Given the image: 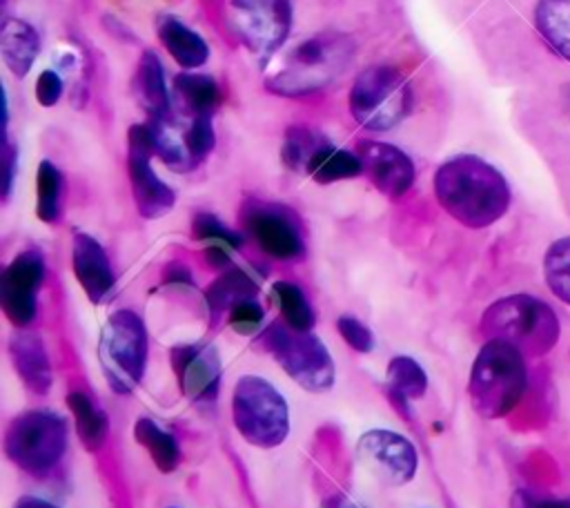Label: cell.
Returning <instances> with one entry per match:
<instances>
[{
	"mask_svg": "<svg viewBox=\"0 0 570 508\" xmlns=\"http://www.w3.org/2000/svg\"><path fill=\"white\" fill-rule=\"evenodd\" d=\"M434 192L441 207L468 227H488L510 207L503 174L472 154L445 160L434 176Z\"/></svg>",
	"mask_w": 570,
	"mask_h": 508,
	"instance_id": "obj_1",
	"label": "cell"
},
{
	"mask_svg": "<svg viewBox=\"0 0 570 508\" xmlns=\"http://www.w3.org/2000/svg\"><path fill=\"white\" fill-rule=\"evenodd\" d=\"M528 388V370L523 352L514 345L488 339L474 359L468 394L472 408L485 419L505 417Z\"/></svg>",
	"mask_w": 570,
	"mask_h": 508,
	"instance_id": "obj_2",
	"label": "cell"
},
{
	"mask_svg": "<svg viewBox=\"0 0 570 508\" xmlns=\"http://www.w3.org/2000/svg\"><path fill=\"white\" fill-rule=\"evenodd\" d=\"M481 332L499 339L528 356L548 354L559 339V319L554 310L530 294H512L494 301L483 319Z\"/></svg>",
	"mask_w": 570,
	"mask_h": 508,
	"instance_id": "obj_3",
	"label": "cell"
},
{
	"mask_svg": "<svg viewBox=\"0 0 570 508\" xmlns=\"http://www.w3.org/2000/svg\"><path fill=\"white\" fill-rule=\"evenodd\" d=\"M350 53V40L336 36L309 38L285 56L283 67L269 78V89L285 96L316 91L343 71Z\"/></svg>",
	"mask_w": 570,
	"mask_h": 508,
	"instance_id": "obj_4",
	"label": "cell"
},
{
	"mask_svg": "<svg viewBox=\"0 0 570 508\" xmlns=\"http://www.w3.org/2000/svg\"><path fill=\"white\" fill-rule=\"evenodd\" d=\"M98 356L114 392L127 394L138 385L147 359V330L136 312L118 310L107 319Z\"/></svg>",
	"mask_w": 570,
	"mask_h": 508,
	"instance_id": "obj_5",
	"label": "cell"
},
{
	"mask_svg": "<svg viewBox=\"0 0 570 508\" xmlns=\"http://www.w3.org/2000/svg\"><path fill=\"white\" fill-rule=\"evenodd\" d=\"M410 102L407 80L387 65L363 69L350 89L352 116L374 131L396 127L407 116Z\"/></svg>",
	"mask_w": 570,
	"mask_h": 508,
	"instance_id": "obj_6",
	"label": "cell"
},
{
	"mask_svg": "<svg viewBox=\"0 0 570 508\" xmlns=\"http://www.w3.org/2000/svg\"><path fill=\"white\" fill-rule=\"evenodd\" d=\"M265 350L305 390L325 392L334 383V363L321 339L309 330H294L287 323H272L263 332Z\"/></svg>",
	"mask_w": 570,
	"mask_h": 508,
	"instance_id": "obj_7",
	"label": "cell"
},
{
	"mask_svg": "<svg viewBox=\"0 0 570 508\" xmlns=\"http://www.w3.org/2000/svg\"><path fill=\"white\" fill-rule=\"evenodd\" d=\"M234 423L254 446L274 448L289 432V412L281 392L261 377H243L234 388Z\"/></svg>",
	"mask_w": 570,
	"mask_h": 508,
	"instance_id": "obj_8",
	"label": "cell"
},
{
	"mask_svg": "<svg viewBox=\"0 0 570 508\" xmlns=\"http://www.w3.org/2000/svg\"><path fill=\"white\" fill-rule=\"evenodd\" d=\"M67 448V423L60 414L31 410L16 417L4 437L7 457L31 475L51 470Z\"/></svg>",
	"mask_w": 570,
	"mask_h": 508,
	"instance_id": "obj_9",
	"label": "cell"
},
{
	"mask_svg": "<svg viewBox=\"0 0 570 508\" xmlns=\"http://www.w3.org/2000/svg\"><path fill=\"white\" fill-rule=\"evenodd\" d=\"M151 154H156L151 125H134L129 129V180L136 207L147 218H160L174 207V192L163 183L149 165Z\"/></svg>",
	"mask_w": 570,
	"mask_h": 508,
	"instance_id": "obj_10",
	"label": "cell"
},
{
	"mask_svg": "<svg viewBox=\"0 0 570 508\" xmlns=\"http://www.w3.org/2000/svg\"><path fill=\"white\" fill-rule=\"evenodd\" d=\"M232 7L238 33L252 51L269 56L283 45L292 22L289 0H232Z\"/></svg>",
	"mask_w": 570,
	"mask_h": 508,
	"instance_id": "obj_11",
	"label": "cell"
},
{
	"mask_svg": "<svg viewBox=\"0 0 570 508\" xmlns=\"http://www.w3.org/2000/svg\"><path fill=\"white\" fill-rule=\"evenodd\" d=\"M45 276V261L38 250L18 254L0 276V305L16 328H24L36 316V292Z\"/></svg>",
	"mask_w": 570,
	"mask_h": 508,
	"instance_id": "obj_12",
	"label": "cell"
},
{
	"mask_svg": "<svg viewBox=\"0 0 570 508\" xmlns=\"http://www.w3.org/2000/svg\"><path fill=\"white\" fill-rule=\"evenodd\" d=\"M361 463L390 486L407 483L416 472L414 446L390 430H370L356 443Z\"/></svg>",
	"mask_w": 570,
	"mask_h": 508,
	"instance_id": "obj_13",
	"label": "cell"
},
{
	"mask_svg": "<svg viewBox=\"0 0 570 508\" xmlns=\"http://www.w3.org/2000/svg\"><path fill=\"white\" fill-rule=\"evenodd\" d=\"M243 225L256 245L274 258L289 261L303 252L298 225L287 209L267 203H249L243 212Z\"/></svg>",
	"mask_w": 570,
	"mask_h": 508,
	"instance_id": "obj_14",
	"label": "cell"
},
{
	"mask_svg": "<svg viewBox=\"0 0 570 508\" xmlns=\"http://www.w3.org/2000/svg\"><path fill=\"white\" fill-rule=\"evenodd\" d=\"M174 374L191 401H212L218 392L220 359L212 345L187 343L171 350Z\"/></svg>",
	"mask_w": 570,
	"mask_h": 508,
	"instance_id": "obj_15",
	"label": "cell"
},
{
	"mask_svg": "<svg viewBox=\"0 0 570 508\" xmlns=\"http://www.w3.org/2000/svg\"><path fill=\"white\" fill-rule=\"evenodd\" d=\"M358 158L363 163V174L374 183L385 196H401L414 183V165L399 147L387 143H367L361 147Z\"/></svg>",
	"mask_w": 570,
	"mask_h": 508,
	"instance_id": "obj_16",
	"label": "cell"
},
{
	"mask_svg": "<svg viewBox=\"0 0 570 508\" xmlns=\"http://www.w3.org/2000/svg\"><path fill=\"white\" fill-rule=\"evenodd\" d=\"M71 263L78 283L94 303L109 299L114 290V272L102 245L89 234H76L71 243Z\"/></svg>",
	"mask_w": 570,
	"mask_h": 508,
	"instance_id": "obj_17",
	"label": "cell"
},
{
	"mask_svg": "<svg viewBox=\"0 0 570 508\" xmlns=\"http://www.w3.org/2000/svg\"><path fill=\"white\" fill-rule=\"evenodd\" d=\"M9 350L16 372L24 385L36 394H45L51 385V365L40 336L31 332H16L11 336Z\"/></svg>",
	"mask_w": 570,
	"mask_h": 508,
	"instance_id": "obj_18",
	"label": "cell"
},
{
	"mask_svg": "<svg viewBox=\"0 0 570 508\" xmlns=\"http://www.w3.org/2000/svg\"><path fill=\"white\" fill-rule=\"evenodd\" d=\"M40 49L36 29L18 18H7L0 27V53L16 76H27Z\"/></svg>",
	"mask_w": 570,
	"mask_h": 508,
	"instance_id": "obj_19",
	"label": "cell"
},
{
	"mask_svg": "<svg viewBox=\"0 0 570 508\" xmlns=\"http://www.w3.org/2000/svg\"><path fill=\"white\" fill-rule=\"evenodd\" d=\"M134 96L151 120L169 114V94L165 87L163 62L154 51H142L138 60L134 76Z\"/></svg>",
	"mask_w": 570,
	"mask_h": 508,
	"instance_id": "obj_20",
	"label": "cell"
},
{
	"mask_svg": "<svg viewBox=\"0 0 570 508\" xmlns=\"http://www.w3.org/2000/svg\"><path fill=\"white\" fill-rule=\"evenodd\" d=\"M158 38L169 56L185 69L200 67L209 56L207 42L174 16L158 18Z\"/></svg>",
	"mask_w": 570,
	"mask_h": 508,
	"instance_id": "obj_21",
	"label": "cell"
},
{
	"mask_svg": "<svg viewBox=\"0 0 570 508\" xmlns=\"http://www.w3.org/2000/svg\"><path fill=\"white\" fill-rule=\"evenodd\" d=\"M156 154L174 172H189L198 163L187 143V125H180L169 114L151 120Z\"/></svg>",
	"mask_w": 570,
	"mask_h": 508,
	"instance_id": "obj_22",
	"label": "cell"
},
{
	"mask_svg": "<svg viewBox=\"0 0 570 508\" xmlns=\"http://www.w3.org/2000/svg\"><path fill=\"white\" fill-rule=\"evenodd\" d=\"M534 22L543 40L570 60V0H539Z\"/></svg>",
	"mask_w": 570,
	"mask_h": 508,
	"instance_id": "obj_23",
	"label": "cell"
},
{
	"mask_svg": "<svg viewBox=\"0 0 570 508\" xmlns=\"http://www.w3.org/2000/svg\"><path fill=\"white\" fill-rule=\"evenodd\" d=\"M316 183H334V180H343V178H354L358 174H363V163L356 154L347 152V149H336L334 145L325 143L307 163L305 169Z\"/></svg>",
	"mask_w": 570,
	"mask_h": 508,
	"instance_id": "obj_24",
	"label": "cell"
},
{
	"mask_svg": "<svg viewBox=\"0 0 570 508\" xmlns=\"http://www.w3.org/2000/svg\"><path fill=\"white\" fill-rule=\"evenodd\" d=\"M67 406L76 419V432L87 450H98L107 434V417L82 392H69Z\"/></svg>",
	"mask_w": 570,
	"mask_h": 508,
	"instance_id": "obj_25",
	"label": "cell"
},
{
	"mask_svg": "<svg viewBox=\"0 0 570 508\" xmlns=\"http://www.w3.org/2000/svg\"><path fill=\"white\" fill-rule=\"evenodd\" d=\"M256 292H258L256 283L243 270H229L209 285L205 296L212 314H218V312L232 310L236 303L245 299H254Z\"/></svg>",
	"mask_w": 570,
	"mask_h": 508,
	"instance_id": "obj_26",
	"label": "cell"
},
{
	"mask_svg": "<svg viewBox=\"0 0 570 508\" xmlns=\"http://www.w3.org/2000/svg\"><path fill=\"white\" fill-rule=\"evenodd\" d=\"M136 441L145 446V450L151 455L154 463L163 472H171L178 463V446L174 437L165 430H160L149 417H140L134 426Z\"/></svg>",
	"mask_w": 570,
	"mask_h": 508,
	"instance_id": "obj_27",
	"label": "cell"
},
{
	"mask_svg": "<svg viewBox=\"0 0 570 508\" xmlns=\"http://www.w3.org/2000/svg\"><path fill=\"white\" fill-rule=\"evenodd\" d=\"M176 89L194 116H212L220 102V91L216 80L203 74L176 76Z\"/></svg>",
	"mask_w": 570,
	"mask_h": 508,
	"instance_id": "obj_28",
	"label": "cell"
},
{
	"mask_svg": "<svg viewBox=\"0 0 570 508\" xmlns=\"http://www.w3.org/2000/svg\"><path fill=\"white\" fill-rule=\"evenodd\" d=\"M387 383H390L392 394L396 399H401V401L419 399V397H423V392L428 388L425 372L410 356H394L390 361V365H387Z\"/></svg>",
	"mask_w": 570,
	"mask_h": 508,
	"instance_id": "obj_29",
	"label": "cell"
},
{
	"mask_svg": "<svg viewBox=\"0 0 570 508\" xmlns=\"http://www.w3.org/2000/svg\"><path fill=\"white\" fill-rule=\"evenodd\" d=\"M272 294L278 303V310L283 314V321L294 330H312L314 325V312L305 299V294L287 281H276L272 285Z\"/></svg>",
	"mask_w": 570,
	"mask_h": 508,
	"instance_id": "obj_30",
	"label": "cell"
},
{
	"mask_svg": "<svg viewBox=\"0 0 570 508\" xmlns=\"http://www.w3.org/2000/svg\"><path fill=\"white\" fill-rule=\"evenodd\" d=\"M543 274L554 296L570 305V236L550 245L543 258Z\"/></svg>",
	"mask_w": 570,
	"mask_h": 508,
	"instance_id": "obj_31",
	"label": "cell"
},
{
	"mask_svg": "<svg viewBox=\"0 0 570 508\" xmlns=\"http://www.w3.org/2000/svg\"><path fill=\"white\" fill-rule=\"evenodd\" d=\"M327 140L318 134H314L312 129L305 127H292L285 134V143H283V163L289 165L292 169L305 172L307 163L312 160V156L325 145Z\"/></svg>",
	"mask_w": 570,
	"mask_h": 508,
	"instance_id": "obj_32",
	"label": "cell"
},
{
	"mask_svg": "<svg viewBox=\"0 0 570 508\" xmlns=\"http://www.w3.org/2000/svg\"><path fill=\"white\" fill-rule=\"evenodd\" d=\"M60 189H62L60 172L49 160H42L38 167V176H36V192H38L36 212H38L40 221L53 223L58 218Z\"/></svg>",
	"mask_w": 570,
	"mask_h": 508,
	"instance_id": "obj_33",
	"label": "cell"
},
{
	"mask_svg": "<svg viewBox=\"0 0 570 508\" xmlns=\"http://www.w3.org/2000/svg\"><path fill=\"white\" fill-rule=\"evenodd\" d=\"M194 236L203 241L207 247H223V250H238L240 247V236L225 227L216 216L212 214H198L194 216Z\"/></svg>",
	"mask_w": 570,
	"mask_h": 508,
	"instance_id": "obj_34",
	"label": "cell"
},
{
	"mask_svg": "<svg viewBox=\"0 0 570 508\" xmlns=\"http://www.w3.org/2000/svg\"><path fill=\"white\" fill-rule=\"evenodd\" d=\"M214 140L216 138H214L212 116H194L191 123L187 125V143L196 163H200L212 152Z\"/></svg>",
	"mask_w": 570,
	"mask_h": 508,
	"instance_id": "obj_35",
	"label": "cell"
},
{
	"mask_svg": "<svg viewBox=\"0 0 570 508\" xmlns=\"http://www.w3.org/2000/svg\"><path fill=\"white\" fill-rule=\"evenodd\" d=\"M229 323L240 334H252L263 323V307L254 299H245L229 310Z\"/></svg>",
	"mask_w": 570,
	"mask_h": 508,
	"instance_id": "obj_36",
	"label": "cell"
},
{
	"mask_svg": "<svg viewBox=\"0 0 570 508\" xmlns=\"http://www.w3.org/2000/svg\"><path fill=\"white\" fill-rule=\"evenodd\" d=\"M336 328H338L341 336L347 341V345H352L356 352H370L374 348L372 332L358 319L341 316L336 321Z\"/></svg>",
	"mask_w": 570,
	"mask_h": 508,
	"instance_id": "obj_37",
	"label": "cell"
},
{
	"mask_svg": "<svg viewBox=\"0 0 570 508\" xmlns=\"http://www.w3.org/2000/svg\"><path fill=\"white\" fill-rule=\"evenodd\" d=\"M62 96V80L56 71L51 69H45L40 76H38V82H36V98L42 107H51L60 100Z\"/></svg>",
	"mask_w": 570,
	"mask_h": 508,
	"instance_id": "obj_38",
	"label": "cell"
},
{
	"mask_svg": "<svg viewBox=\"0 0 570 508\" xmlns=\"http://www.w3.org/2000/svg\"><path fill=\"white\" fill-rule=\"evenodd\" d=\"M512 508H570V501H566V499H550V497H537L532 492L519 490L514 495Z\"/></svg>",
	"mask_w": 570,
	"mask_h": 508,
	"instance_id": "obj_39",
	"label": "cell"
},
{
	"mask_svg": "<svg viewBox=\"0 0 570 508\" xmlns=\"http://www.w3.org/2000/svg\"><path fill=\"white\" fill-rule=\"evenodd\" d=\"M13 163H16V149L9 140H4V198L11 192V180H13Z\"/></svg>",
	"mask_w": 570,
	"mask_h": 508,
	"instance_id": "obj_40",
	"label": "cell"
},
{
	"mask_svg": "<svg viewBox=\"0 0 570 508\" xmlns=\"http://www.w3.org/2000/svg\"><path fill=\"white\" fill-rule=\"evenodd\" d=\"M13 508H56V506L45 499H38V497H22L16 501Z\"/></svg>",
	"mask_w": 570,
	"mask_h": 508,
	"instance_id": "obj_41",
	"label": "cell"
},
{
	"mask_svg": "<svg viewBox=\"0 0 570 508\" xmlns=\"http://www.w3.org/2000/svg\"><path fill=\"white\" fill-rule=\"evenodd\" d=\"M321 508H361V506H356L354 501H350V499L343 497V495H336V497L327 499Z\"/></svg>",
	"mask_w": 570,
	"mask_h": 508,
	"instance_id": "obj_42",
	"label": "cell"
}]
</instances>
